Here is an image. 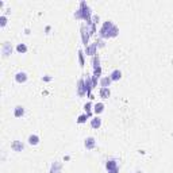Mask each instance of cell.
<instances>
[{
	"label": "cell",
	"instance_id": "cell-26",
	"mask_svg": "<svg viewBox=\"0 0 173 173\" xmlns=\"http://www.w3.org/2000/svg\"><path fill=\"white\" fill-rule=\"evenodd\" d=\"M43 80H45V81H50L52 78H50V77H43Z\"/></svg>",
	"mask_w": 173,
	"mask_h": 173
},
{
	"label": "cell",
	"instance_id": "cell-3",
	"mask_svg": "<svg viewBox=\"0 0 173 173\" xmlns=\"http://www.w3.org/2000/svg\"><path fill=\"white\" fill-rule=\"evenodd\" d=\"M89 35H91V32H89V30H88V26H83L81 27V38H83V43L85 45V47L88 46Z\"/></svg>",
	"mask_w": 173,
	"mask_h": 173
},
{
	"label": "cell",
	"instance_id": "cell-5",
	"mask_svg": "<svg viewBox=\"0 0 173 173\" xmlns=\"http://www.w3.org/2000/svg\"><path fill=\"white\" fill-rule=\"evenodd\" d=\"M106 168H107V170H108V173H118V162L115 160L107 161Z\"/></svg>",
	"mask_w": 173,
	"mask_h": 173
},
{
	"label": "cell",
	"instance_id": "cell-23",
	"mask_svg": "<svg viewBox=\"0 0 173 173\" xmlns=\"http://www.w3.org/2000/svg\"><path fill=\"white\" fill-rule=\"evenodd\" d=\"M78 61H80V66H84V53H83V50H78Z\"/></svg>",
	"mask_w": 173,
	"mask_h": 173
},
{
	"label": "cell",
	"instance_id": "cell-1",
	"mask_svg": "<svg viewBox=\"0 0 173 173\" xmlns=\"http://www.w3.org/2000/svg\"><path fill=\"white\" fill-rule=\"evenodd\" d=\"M119 34V28L114 25L111 20H107L103 23L102 28L99 31V35L100 38H114Z\"/></svg>",
	"mask_w": 173,
	"mask_h": 173
},
{
	"label": "cell",
	"instance_id": "cell-19",
	"mask_svg": "<svg viewBox=\"0 0 173 173\" xmlns=\"http://www.w3.org/2000/svg\"><path fill=\"white\" fill-rule=\"evenodd\" d=\"M103 111H104V104H103V103H96L95 107H93V112H95L96 115H99Z\"/></svg>",
	"mask_w": 173,
	"mask_h": 173
},
{
	"label": "cell",
	"instance_id": "cell-25",
	"mask_svg": "<svg viewBox=\"0 0 173 173\" xmlns=\"http://www.w3.org/2000/svg\"><path fill=\"white\" fill-rule=\"evenodd\" d=\"M99 20H100L99 15H93V16H92V23H93V25H97V23H99Z\"/></svg>",
	"mask_w": 173,
	"mask_h": 173
},
{
	"label": "cell",
	"instance_id": "cell-20",
	"mask_svg": "<svg viewBox=\"0 0 173 173\" xmlns=\"http://www.w3.org/2000/svg\"><path fill=\"white\" fill-rule=\"evenodd\" d=\"M16 52H18V53H26V52H27V46L25 45V43H19L18 46H16Z\"/></svg>",
	"mask_w": 173,
	"mask_h": 173
},
{
	"label": "cell",
	"instance_id": "cell-17",
	"mask_svg": "<svg viewBox=\"0 0 173 173\" xmlns=\"http://www.w3.org/2000/svg\"><path fill=\"white\" fill-rule=\"evenodd\" d=\"M23 114H25V108H23V107H22V106H16V107H15V109H14L15 118L23 117Z\"/></svg>",
	"mask_w": 173,
	"mask_h": 173
},
{
	"label": "cell",
	"instance_id": "cell-24",
	"mask_svg": "<svg viewBox=\"0 0 173 173\" xmlns=\"http://www.w3.org/2000/svg\"><path fill=\"white\" fill-rule=\"evenodd\" d=\"M6 25H7V16H6V15H1V16H0V26L4 27Z\"/></svg>",
	"mask_w": 173,
	"mask_h": 173
},
{
	"label": "cell",
	"instance_id": "cell-18",
	"mask_svg": "<svg viewBox=\"0 0 173 173\" xmlns=\"http://www.w3.org/2000/svg\"><path fill=\"white\" fill-rule=\"evenodd\" d=\"M91 126L93 129H99L102 126V119L99 117H95L93 119H91Z\"/></svg>",
	"mask_w": 173,
	"mask_h": 173
},
{
	"label": "cell",
	"instance_id": "cell-10",
	"mask_svg": "<svg viewBox=\"0 0 173 173\" xmlns=\"http://www.w3.org/2000/svg\"><path fill=\"white\" fill-rule=\"evenodd\" d=\"M96 49H97V45L96 43H91V45L87 46V49H85V53L88 54V56H96Z\"/></svg>",
	"mask_w": 173,
	"mask_h": 173
},
{
	"label": "cell",
	"instance_id": "cell-2",
	"mask_svg": "<svg viewBox=\"0 0 173 173\" xmlns=\"http://www.w3.org/2000/svg\"><path fill=\"white\" fill-rule=\"evenodd\" d=\"M74 18L76 19H84L87 23H91L92 22L91 10H89L88 4L85 3V1H81V3H80V8L74 12Z\"/></svg>",
	"mask_w": 173,
	"mask_h": 173
},
{
	"label": "cell",
	"instance_id": "cell-4",
	"mask_svg": "<svg viewBox=\"0 0 173 173\" xmlns=\"http://www.w3.org/2000/svg\"><path fill=\"white\" fill-rule=\"evenodd\" d=\"M84 83H85V91H87V95L89 96V99H93L92 97V89H93V84H92V80L89 76H87V77L84 78Z\"/></svg>",
	"mask_w": 173,
	"mask_h": 173
},
{
	"label": "cell",
	"instance_id": "cell-9",
	"mask_svg": "<svg viewBox=\"0 0 173 173\" xmlns=\"http://www.w3.org/2000/svg\"><path fill=\"white\" fill-rule=\"evenodd\" d=\"M27 73L26 72H18V73L15 74V80L18 83H26L27 81Z\"/></svg>",
	"mask_w": 173,
	"mask_h": 173
},
{
	"label": "cell",
	"instance_id": "cell-8",
	"mask_svg": "<svg viewBox=\"0 0 173 173\" xmlns=\"http://www.w3.org/2000/svg\"><path fill=\"white\" fill-rule=\"evenodd\" d=\"M95 145H96V141H95V138L93 137H88L84 142V146L88 149V150H92V149L95 148Z\"/></svg>",
	"mask_w": 173,
	"mask_h": 173
},
{
	"label": "cell",
	"instance_id": "cell-12",
	"mask_svg": "<svg viewBox=\"0 0 173 173\" xmlns=\"http://www.w3.org/2000/svg\"><path fill=\"white\" fill-rule=\"evenodd\" d=\"M61 169H62V164L56 161V162H53L52 168H50V173H61Z\"/></svg>",
	"mask_w": 173,
	"mask_h": 173
},
{
	"label": "cell",
	"instance_id": "cell-15",
	"mask_svg": "<svg viewBox=\"0 0 173 173\" xmlns=\"http://www.w3.org/2000/svg\"><path fill=\"white\" fill-rule=\"evenodd\" d=\"M28 143L31 146H37L39 143V137L37 134H31L28 137Z\"/></svg>",
	"mask_w": 173,
	"mask_h": 173
},
{
	"label": "cell",
	"instance_id": "cell-14",
	"mask_svg": "<svg viewBox=\"0 0 173 173\" xmlns=\"http://www.w3.org/2000/svg\"><path fill=\"white\" fill-rule=\"evenodd\" d=\"M111 77L109 76H106V77H102L100 78V85H102V88H108L109 84H111Z\"/></svg>",
	"mask_w": 173,
	"mask_h": 173
},
{
	"label": "cell",
	"instance_id": "cell-6",
	"mask_svg": "<svg viewBox=\"0 0 173 173\" xmlns=\"http://www.w3.org/2000/svg\"><path fill=\"white\" fill-rule=\"evenodd\" d=\"M1 53H3L4 57L10 56V54L12 53V45H11L10 42H4L3 43V47H1Z\"/></svg>",
	"mask_w": 173,
	"mask_h": 173
},
{
	"label": "cell",
	"instance_id": "cell-11",
	"mask_svg": "<svg viewBox=\"0 0 173 173\" xmlns=\"http://www.w3.org/2000/svg\"><path fill=\"white\" fill-rule=\"evenodd\" d=\"M23 148H25V145H23L20 141H14L11 143V149H12L14 152H22Z\"/></svg>",
	"mask_w": 173,
	"mask_h": 173
},
{
	"label": "cell",
	"instance_id": "cell-13",
	"mask_svg": "<svg viewBox=\"0 0 173 173\" xmlns=\"http://www.w3.org/2000/svg\"><path fill=\"white\" fill-rule=\"evenodd\" d=\"M109 77H111V80H112V81H119L120 78H122V72H120L119 69H115L112 73L109 74Z\"/></svg>",
	"mask_w": 173,
	"mask_h": 173
},
{
	"label": "cell",
	"instance_id": "cell-7",
	"mask_svg": "<svg viewBox=\"0 0 173 173\" xmlns=\"http://www.w3.org/2000/svg\"><path fill=\"white\" fill-rule=\"evenodd\" d=\"M77 92L80 96H84L85 93H87V91H85V83H84V78H80L77 83Z\"/></svg>",
	"mask_w": 173,
	"mask_h": 173
},
{
	"label": "cell",
	"instance_id": "cell-22",
	"mask_svg": "<svg viewBox=\"0 0 173 173\" xmlns=\"http://www.w3.org/2000/svg\"><path fill=\"white\" fill-rule=\"evenodd\" d=\"M88 118H89V117L87 115V114H83V115H80V117L77 118V123H85Z\"/></svg>",
	"mask_w": 173,
	"mask_h": 173
},
{
	"label": "cell",
	"instance_id": "cell-21",
	"mask_svg": "<svg viewBox=\"0 0 173 173\" xmlns=\"http://www.w3.org/2000/svg\"><path fill=\"white\" fill-rule=\"evenodd\" d=\"M84 109H85V114H87V115L91 118V115H92V103L91 102L87 103V104L84 106Z\"/></svg>",
	"mask_w": 173,
	"mask_h": 173
},
{
	"label": "cell",
	"instance_id": "cell-16",
	"mask_svg": "<svg viewBox=\"0 0 173 173\" xmlns=\"http://www.w3.org/2000/svg\"><path fill=\"white\" fill-rule=\"evenodd\" d=\"M99 95H100V97H103V99H108L109 95H111V91H109V88H100Z\"/></svg>",
	"mask_w": 173,
	"mask_h": 173
}]
</instances>
